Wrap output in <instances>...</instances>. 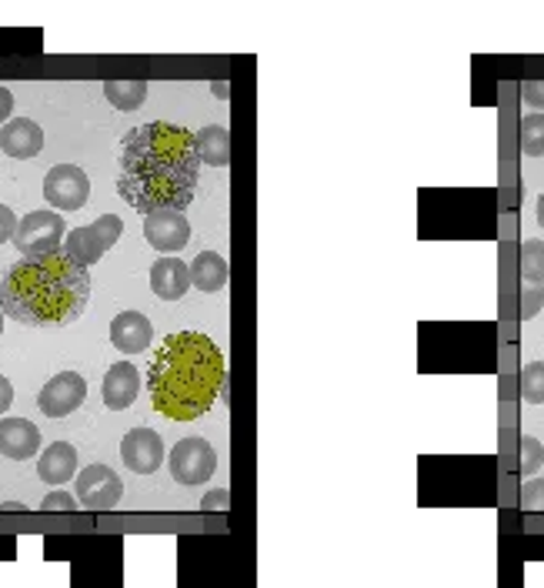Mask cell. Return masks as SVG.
Instances as JSON below:
<instances>
[{
  "instance_id": "cell-3",
  "label": "cell",
  "mask_w": 544,
  "mask_h": 588,
  "mask_svg": "<svg viewBox=\"0 0 544 588\" xmlns=\"http://www.w3.org/2000/svg\"><path fill=\"white\" fill-rule=\"evenodd\" d=\"M147 388L157 414L194 421L214 408L224 388V354L200 331H174L150 357Z\"/></svg>"
},
{
  "instance_id": "cell-26",
  "label": "cell",
  "mask_w": 544,
  "mask_h": 588,
  "mask_svg": "<svg viewBox=\"0 0 544 588\" xmlns=\"http://www.w3.org/2000/svg\"><path fill=\"white\" fill-rule=\"evenodd\" d=\"M521 504L527 511H544V478H534L521 488Z\"/></svg>"
},
{
  "instance_id": "cell-12",
  "label": "cell",
  "mask_w": 544,
  "mask_h": 588,
  "mask_svg": "<svg viewBox=\"0 0 544 588\" xmlns=\"http://www.w3.org/2000/svg\"><path fill=\"white\" fill-rule=\"evenodd\" d=\"M154 337V324L140 314V311H120L110 321V344L123 354H140L150 347Z\"/></svg>"
},
{
  "instance_id": "cell-13",
  "label": "cell",
  "mask_w": 544,
  "mask_h": 588,
  "mask_svg": "<svg viewBox=\"0 0 544 588\" xmlns=\"http://www.w3.org/2000/svg\"><path fill=\"white\" fill-rule=\"evenodd\" d=\"M137 391H140V371H137L130 361H117V364L107 367L100 394H103V404H107L110 411L130 408V404L137 401Z\"/></svg>"
},
{
  "instance_id": "cell-2",
  "label": "cell",
  "mask_w": 544,
  "mask_h": 588,
  "mask_svg": "<svg viewBox=\"0 0 544 588\" xmlns=\"http://www.w3.org/2000/svg\"><path fill=\"white\" fill-rule=\"evenodd\" d=\"M90 301V274L63 247L20 257L0 281V311L23 327H67Z\"/></svg>"
},
{
  "instance_id": "cell-5",
  "label": "cell",
  "mask_w": 544,
  "mask_h": 588,
  "mask_svg": "<svg viewBox=\"0 0 544 588\" xmlns=\"http://www.w3.org/2000/svg\"><path fill=\"white\" fill-rule=\"evenodd\" d=\"M63 217L53 214V210H30L20 217L17 224V234H13V244L23 257H43V254H53L63 247Z\"/></svg>"
},
{
  "instance_id": "cell-1",
  "label": "cell",
  "mask_w": 544,
  "mask_h": 588,
  "mask_svg": "<svg viewBox=\"0 0 544 588\" xmlns=\"http://www.w3.org/2000/svg\"><path fill=\"white\" fill-rule=\"evenodd\" d=\"M200 174L197 137L187 127L150 120L127 130L120 144L117 194L144 217L187 210Z\"/></svg>"
},
{
  "instance_id": "cell-16",
  "label": "cell",
  "mask_w": 544,
  "mask_h": 588,
  "mask_svg": "<svg viewBox=\"0 0 544 588\" xmlns=\"http://www.w3.org/2000/svg\"><path fill=\"white\" fill-rule=\"evenodd\" d=\"M0 147L7 157H37L43 147V130L30 117H13L0 130Z\"/></svg>"
},
{
  "instance_id": "cell-15",
  "label": "cell",
  "mask_w": 544,
  "mask_h": 588,
  "mask_svg": "<svg viewBox=\"0 0 544 588\" xmlns=\"http://www.w3.org/2000/svg\"><path fill=\"white\" fill-rule=\"evenodd\" d=\"M150 287L160 301H180L190 287V264L180 257H160L150 264Z\"/></svg>"
},
{
  "instance_id": "cell-28",
  "label": "cell",
  "mask_w": 544,
  "mask_h": 588,
  "mask_svg": "<svg viewBox=\"0 0 544 588\" xmlns=\"http://www.w3.org/2000/svg\"><path fill=\"white\" fill-rule=\"evenodd\" d=\"M200 508L207 511H220V508H230V491L227 488H214L200 498Z\"/></svg>"
},
{
  "instance_id": "cell-25",
  "label": "cell",
  "mask_w": 544,
  "mask_h": 588,
  "mask_svg": "<svg viewBox=\"0 0 544 588\" xmlns=\"http://www.w3.org/2000/svg\"><path fill=\"white\" fill-rule=\"evenodd\" d=\"M541 304H544V291H541V284L524 281V287H521V317H524V321L534 317V314L541 311Z\"/></svg>"
},
{
  "instance_id": "cell-34",
  "label": "cell",
  "mask_w": 544,
  "mask_h": 588,
  "mask_svg": "<svg viewBox=\"0 0 544 588\" xmlns=\"http://www.w3.org/2000/svg\"><path fill=\"white\" fill-rule=\"evenodd\" d=\"M537 224L544 227V194L537 197Z\"/></svg>"
},
{
  "instance_id": "cell-7",
  "label": "cell",
  "mask_w": 544,
  "mask_h": 588,
  "mask_svg": "<svg viewBox=\"0 0 544 588\" xmlns=\"http://www.w3.org/2000/svg\"><path fill=\"white\" fill-rule=\"evenodd\" d=\"M123 481L107 464H87L77 471V501L90 511H107L120 501Z\"/></svg>"
},
{
  "instance_id": "cell-20",
  "label": "cell",
  "mask_w": 544,
  "mask_h": 588,
  "mask_svg": "<svg viewBox=\"0 0 544 588\" xmlns=\"http://www.w3.org/2000/svg\"><path fill=\"white\" fill-rule=\"evenodd\" d=\"M103 97L117 110H137L147 97V84L144 80H103Z\"/></svg>"
},
{
  "instance_id": "cell-32",
  "label": "cell",
  "mask_w": 544,
  "mask_h": 588,
  "mask_svg": "<svg viewBox=\"0 0 544 588\" xmlns=\"http://www.w3.org/2000/svg\"><path fill=\"white\" fill-rule=\"evenodd\" d=\"M10 110H13V94L7 87H0V124L10 117Z\"/></svg>"
},
{
  "instance_id": "cell-19",
  "label": "cell",
  "mask_w": 544,
  "mask_h": 588,
  "mask_svg": "<svg viewBox=\"0 0 544 588\" xmlns=\"http://www.w3.org/2000/svg\"><path fill=\"white\" fill-rule=\"evenodd\" d=\"M194 137H197V150H200V164H210V167L230 164V134L220 124H207Z\"/></svg>"
},
{
  "instance_id": "cell-9",
  "label": "cell",
  "mask_w": 544,
  "mask_h": 588,
  "mask_svg": "<svg viewBox=\"0 0 544 588\" xmlns=\"http://www.w3.org/2000/svg\"><path fill=\"white\" fill-rule=\"evenodd\" d=\"M83 398H87V381L77 371H60L40 388L37 408L47 418H67L70 411H77L83 404Z\"/></svg>"
},
{
  "instance_id": "cell-4",
  "label": "cell",
  "mask_w": 544,
  "mask_h": 588,
  "mask_svg": "<svg viewBox=\"0 0 544 588\" xmlns=\"http://www.w3.org/2000/svg\"><path fill=\"white\" fill-rule=\"evenodd\" d=\"M123 234V220L117 214H100L93 224H83V227H73L63 241V251L80 264V267H90L97 264Z\"/></svg>"
},
{
  "instance_id": "cell-14",
  "label": "cell",
  "mask_w": 544,
  "mask_h": 588,
  "mask_svg": "<svg viewBox=\"0 0 544 588\" xmlns=\"http://www.w3.org/2000/svg\"><path fill=\"white\" fill-rule=\"evenodd\" d=\"M40 451V431L27 418H0V454L23 461Z\"/></svg>"
},
{
  "instance_id": "cell-23",
  "label": "cell",
  "mask_w": 544,
  "mask_h": 588,
  "mask_svg": "<svg viewBox=\"0 0 544 588\" xmlns=\"http://www.w3.org/2000/svg\"><path fill=\"white\" fill-rule=\"evenodd\" d=\"M521 398L527 404H544V361H531L521 367Z\"/></svg>"
},
{
  "instance_id": "cell-31",
  "label": "cell",
  "mask_w": 544,
  "mask_h": 588,
  "mask_svg": "<svg viewBox=\"0 0 544 588\" xmlns=\"http://www.w3.org/2000/svg\"><path fill=\"white\" fill-rule=\"evenodd\" d=\"M10 401H13V384L0 374V414L10 408Z\"/></svg>"
},
{
  "instance_id": "cell-18",
  "label": "cell",
  "mask_w": 544,
  "mask_h": 588,
  "mask_svg": "<svg viewBox=\"0 0 544 588\" xmlns=\"http://www.w3.org/2000/svg\"><path fill=\"white\" fill-rule=\"evenodd\" d=\"M190 284L204 294L210 291H220L227 284V261L217 254V251H200L194 261H190Z\"/></svg>"
},
{
  "instance_id": "cell-10",
  "label": "cell",
  "mask_w": 544,
  "mask_h": 588,
  "mask_svg": "<svg viewBox=\"0 0 544 588\" xmlns=\"http://www.w3.org/2000/svg\"><path fill=\"white\" fill-rule=\"evenodd\" d=\"M120 458L137 474H154L164 461V441L154 428H130L120 441Z\"/></svg>"
},
{
  "instance_id": "cell-8",
  "label": "cell",
  "mask_w": 544,
  "mask_h": 588,
  "mask_svg": "<svg viewBox=\"0 0 544 588\" xmlns=\"http://www.w3.org/2000/svg\"><path fill=\"white\" fill-rule=\"evenodd\" d=\"M43 197L57 210H77L90 197V180H87V174L77 164H57L43 177Z\"/></svg>"
},
{
  "instance_id": "cell-24",
  "label": "cell",
  "mask_w": 544,
  "mask_h": 588,
  "mask_svg": "<svg viewBox=\"0 0 544 588\" xmlns=\"http://www.w3.org/2000/svg\"><path fill=\"white\" fill-rule=\"evenodd\" d=\"M541 461H544V448H541V441L531 438V434H524V438H521V471L531 474V471H537Z\"/></svg>"
},
{
  "instance_id": "cell-21",
  "label": "cell",
  "mask_w": 544,
  "mask_h": 588,
  "mask_svg": "<svg viewBox=\"0 0 544 588\" xmlns=\"http://www.w3.org/2000/svg\"><path fill=\"white\" fill-rule=\"evenodd\" d=\"M521 277L531 284H544V241L527 237L521 244Z\"/></svg>"
},
{
  "instance_id": "cell-36",
  "label": "cell",
  "mask_w": 544,
  "mask_h": 588,
  "mask_svg": "<svg viewBox=\"0 0 544 588\" xmlns=\"http://www.w3.org/2000/svg\"><path fill=\"white\" fill-rule=\"evenodd\" d=\"M0 334H3V311H0Z\"/></svg>"
},
{
  "instance_id": "cell-30",
  "label": "cell",
  "mask_w": 544,
  "mask_h": 588,
  "mask_svg": "<svg viewBox=\"0 0 544 588\" xmlns=\"http://www.w3.org/2000/svg\"><path fill=\"white\" fill-rule=\"evenodd\" d=\"M521 97H524L531 107H544V80H524V84H521Z\"/></svg>"
},
{
  "instance_id": "cell-35",
  "label": "cell",
  "mask_w": 544,
  "mask_h": 588,
  "mask_svg": "<svg viewBox=\"0 0 544 588\" xmlns=\"http://www.w3.org/2000/svg\"><path fill=\"white\" fill-rule=\"evenodd\" d=\"M0 508H3V511H17V508H23V504H20V501H3Z\"/></svg>"
},
{
  "instance_id": "cell-33",
  "label": "cell",
  "mask_w": 544,
  "mask_h": 588,
  "mask_svg": "<svg viewBox=\"0 0 544 588\" xmlns=\"http://www.w3.org/2000/svg\"><path fill=\"white\" fill-rule=\"evenodd\" d=\"M217 97H230V90H227V84H220V80H214V87H210Z\"/></svg>"
},
{
  "instance_id": "cell-11",
  "label": "cell",
  "mask_w": 544,
  "mask_h": 588,
  "mask_svg": "<svg viewBox=\"0 0 544 588\" xmlns=\"http://www.w3.org/2000/svg\"><path fill=\"white\" fill-rule=\"evenodd\" d=\"M144 237L160 254H177L190 241V224L180 210H160L144 217Z\"/></svg>"
},
{
  "instance_id": "cell-17",
  "label": "cell",
  "mask_w": 544,
  "mask_h": 588,
  "mask_svg": "<svg viewBox=\"0 0 544 588\" xmlns=\"http://www.w3.org/2000/svg\"><path fill=\"white\" fill-rule=\"evenodd\" d=\"M37 474L47 484H63L77 474V448L70 441H53L37 454Z\"/></svg>"
},
{
  "instance_id": "cell-29",
  "label": "cell",
  "mask_w": 544,
  "mask_h": 588,
  "mask_svg": "<svg viewBox=\"0 0 544 588\" xmlns=\"http://www.w3.org/2000/svg\"><path fill=\"white\" fill-rule=\"evenodd\" d=\"M17 214L7 207V204H0V244H7V241H13V234H17Z\"/></svg>"
},
{
  "instance_id": "cell-27",
  "label": "cell",
  "mask_w": 544,
  "mask_h": 588,
  "mask_svg": "<svg viewBox=\"0 0 544 588\" xmlns=\"http://www.w3.org/2000/svg\"><path fill=\"white\" fill-rule=\"evenodd\" d=\"M40 508H47V511H70V508H77V501H73L70 491H50V494H43Z\"/></svg>"
},
{
  "instance_id": "cell-6",
  "label": "cell",
  "mask_w": 544,
  "mask_h": 588,
  "mask_svg": "<svg viewBox=\"0 0 544 588\" xmlns=\"http://www.w3.org/2000/svg\"><path fill=\"white\" fill-rule=\"evenodd\" d=\"M167 464H170L174 481H180V484H204V481H210V474L217 468V454H214L210 441H204V438H180L170 448Z\"/></svg>"
},
{
  "instance_id": "cell-22",
  "label": "cell",
  "mask_w": 544,
  "mask_h": 588,
  "mask_svg": "<svg viewBox=\"0 0 544 588\" xmlns=\"http://www.w3.org/2000/svg\"><path fill=\"white\" fill-rule=\"evenodd\" d=\"M521 150H524L527 157L544 154V114H541V110H537V114H527V117L521 120Z\"/></svg>"
}]
</instances>
